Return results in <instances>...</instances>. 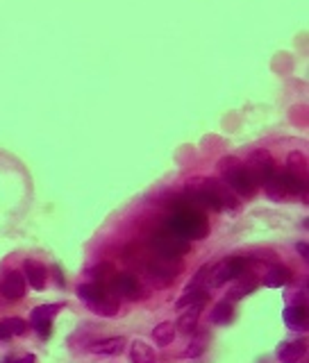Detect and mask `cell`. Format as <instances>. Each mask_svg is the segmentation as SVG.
Masks as SVG:
<instances>
[{
	"instance_id": "cell-1",
	"label": "cell",
	"mask_w": 309,
	"mask_h": 363,
	"mask_svg": "<svg viewBox=\"0 0 309 363\" xmlns=\"http://www.w3.org/2000/svg\"><path fill=\"white\" fill-rule=\"evenodd\" d=\"M185 200L191 207L200 211H237L239 200L230 187L221 180H198L187 187V198Z\"/></svg>"
},
{
	"instance_id": "cell-2",
	"label": "cell",
	"mask_w": 309,
	"mask_h": 363,
	"mask_svg": "<svg viewBox=\"0 0 309 363\" xmlns=\"http://www.w3.org/2000/svg\"><path fill=\"white\" fill-rule=\"evenodd\" d=\"M164 227H166V232L189 241V243H191V241H202L209 234V223H207L205 213L191 207L187 200L175 207V211L166 218Z\"/></svg>"
},
{
	"instance_id": "cell-3",
	"label": "cell",
	"mask_w": 309,
	"mask_h": 363,
	"mask_svg": "<svg viewBox=\"0 0 309 363\" xmlns=\"http://www.w3.org/2000/svg\"><path fill=\"white\" fill-rule=\"evenodd\" d=\"M77 297H80L96 316H103V318H114L118 313V307H121V300H118L107 286H100V284H96V282L80 284V286H77Z\"/></svg>"
},
{
	"instance_id": "cell-4",
	"label": "cell",
	"mask_w": 309,
	"mask_h": 363,
	"mask_svg": "<svg viewBox=\"0 0 309 363\" xmlns=\"http://www.w3.org/2000/svg\"><path fill=\"white\" fill-rule=\"evenodd\" d=\"M221 175L232 193H237L241 198H252L257 193L259 184L255 182V177H252L250 170L239 159H234V157H228V159L221 161Z\"/></svg>"
},
{
	"instance_id": "cell-5",
	"label": "cell",
	"mask_w": 309,
	"mask_h": 363,
	"mask_svg": "<svg viewBox=\"0 0 309 363\" xmlns=\"http://www.w3.org/2000/svg\"><path fill=\"white\" fill-rule=\"evenodd\" d=\"M250 266V259L245 257H230V259H221L214 266H207L205 270V288H221L223 284H228L230 280H237L239 275H243Z\"/></svg>"
},
{
	"instance_id": "cell-6",
	"label": "cell",
	"mask_w": 309,
	"mask_h": 363,
	"mask_svg": "<svg viewBox=\"0 0 309 363\" xmlns=\"http://www.w3.org/2000/svg\"><path fill=\"white\" fill-rule=\"evenodd\" d=\"M150 245L157 257H166V259H182L189 250H191V243H189V241L175 237V234L166 232V230L154 234Z\"/></svg>"
},
{
	"instance_id": "cell-7",
	"label": "cell",
	"mask_w": 309,
	"mask_h": 363,
	"mask_svg": "<svg viewBox=\"0 0 309 363\" xmlns=\"http://www.w3.org/2000/svg\"><path fill=\"white\" fill-rule=\"evenodd\" d=\"M180 270H182L180 259H166L152 254V261L148 263V275L159 284H171L180 275Z\"/></svg>"
},
{
	"instance_id": "cell-8",
	"label": "cell",
	"mask_w": 309,
	"mask_h": 363,
	"mask_svg": "<svg viewBox=\"0 0 309 363\" xmlns=\"http://www.w3.org/2000/svg\"><path fill=\"white\" fill-rule=\"evenodd\" d=\"M109 291L114 293L118 300H137L139 291H142V284L132 273H114L109 282Z\"/></svg>"
},
{
	"instance_id": "cell-9",
	"label": "cell",
	"mask_w": 309,
	"mask_h": 363,
	"mask_svg": "<svg viewBox=\"0 0 309 363\" xmlns=\"http://www.w3.org/2000/svg\"><path fill=\"white\" fill-rule=\"evenodd\" d=\"M0 295L5 300H21L25 295V277L18 270H7V273L0 277Z\"/></svg>"
},
{
	"instance_id": "cell-10",
	"label": "cell",
	"mask_w": 309,
	"mask_h": 363,
	"mask_svg": "<svg viewBox=\"0 0 309 363\" xmlns=\"http://www.w3.org/2000/svg\"><path fill=\"white\" fill-rule=\"evenodd\" d=\"M250 170V175L255 177L257 184H264L269 177L276 173V163H273V157L266 152V150H257L255 154L248 159V166H245Z\"/></svg>"
},
{
	"instance_id": "cell-11",
	"label": "cell",
	"mask_w": 309,
	"mask_h": 363,
	"mask_svg": "<svg viewBox=\"0 0 309 363\" xmlns=\"http://www.w3.org/2000/svg\"><path fill=\"white\" fill-rule=\"evenodd\" d=\"M284 325L293 332H307L309 327V313L307 304H286V309L282 311Z\"/></svg>"
},
{
	"instance_id": "cell-12",
	"label": "cell",
	"mask_w": 309,
	"mask_h": 363,
	"mask_svg": "<svg viewBox=\"0 0 309 363\" xmlns=\"http://www.w3.org/2000/svg\"><path fill=\"white\" fill-rule=\"evenodd\" d=\"M293 280L291 270L282 266V263H273V266H264V277H262V284L269 288H282L286 286Z\"/></svg>"
},
{
	"instance_id": "cell-13",
	"label": "cell",
	"mask_w": 309,
	"mask_h": 363,
	"mask_svg": "<svg viewBox=\"0 0 309 363\" xmlns=\"http://www.w3.org/2000/svg\"><path fill=\"white\" fill-rule=\"evenodd\" d=\"M278 359L282 363H296L307 354V340L305 338H293V340H284V343L278 345Z\"/></svg>"
},
{
	"instance_id": "cell-14",
	"label": "cell",
	"mask_w": 309,
	"mask_h": 363,
	"mask_svg": "<svg viewBox=\"0 0 309 363\" xmlns=\"http://www.w3.org/2000/svg\"><path fill=\"white\" fill-rule=\"evenodd\" d=\"M23 277L27 280V284L34 288V291H44L46 288V282H48V270L44 263L34 261V259H25L23 263Z\"/></svg>"
},
{
	"instance_id": "cell-15",
	"label": "cell",
	"mask_w": 309,
	"mask_h": 363,
	"mask_svg": "<svg viewBox=\"0 0 309 363\" xmlns=\"http://www.w3.org/2000/svg\"><path fill=\"white\" fill-rule=\"evenodd\" d=\"M125 345H128V340L123 336H111V338H103V340L91 343L89 350L98 354V357H118V354L125 352Z\"/></svg>"
},
{
	"instance_id": "cell-16",
	"label": "cell",
	"mask_w": 309,
	"mask_h": 363,
	"mask_svg": "<svg viewBox=\"0 0 309 363\" xmlns=\"http://www.w3.org/2000/svg\"><path fill=\"white\" fill-rule=\"evenodd\" d=\"M202 309L205 304H191V307H185L182 316L175 323V332L180 334H196V327H198V320L202 316Z\"/></svg>"
},
{
	"instance_id": "cell-17",
	"label": "cell",
	"mask_w": 309,
	"mask_h": 363,
	"mask_svg": "<svg viewBox=\"0 0 309 363\" xmlns=\"http://www.w3.org/2000/svg\"><path fill=\"white\" fill-rule=\"evenodd\" d=\"M130 359L132 363H157L152 345L146 343L144 338H135L130 345Z\"/></svg>"
},
{
	"instance_id": "cell-18",
	"label": "cell",
	"mask_w": 309,
	"mask_h": 363,
	"mask_svg": "<svg viewBox=\"0 0 309 363\" xmlns=\"http://www.w3.org/2000/svg\"><path fill=\"white\" fill-rule=\"evenodd\" d=\"M214 325H230L234 320V304L230 300H221L216 307L212 309V316H209Z\"/></svg>"
},
{
	"instance_id": "cell-19",
	"label": "cell",
	"mask_w": 309,
	"mask_h": 363,
	"mask_svg": "<svg viewBox=\"0 0 309 363\" xmlns=\"http://www.w3.org/2000/svg\"><path fill=\"white\" fill-rule=\"evenodd\" d=\"M62 309H64V304H41V307L32 309L30 313V325L34 323H46V320H55V316H59Z\"/></svg>"
},
{
	"instance_id": "cell-20",
	"label": "cell",
	"mask_w": 309,
	"mask_h": 363,
	"mask_svg": "<svg viewBox=\"0 0 309 363\" xmlns=\"http://www.w3.org/2000/svg\"><path fill=\"white\" fill-rule=\"evenodd\" d=\"M175 336H178V332H175V325L173 323H159L157 327L152 330V340L157 343L159 347H166V345H171Z\"/></svg>"
},
{
	"instance_id": "cell-21",
	"label": "cell",
	"mask_w": 309,
	"mask_h": 363,
	"mask_svg": "<svg viewBox=\"0 0 309 363\" xmlns=\"http://www.w3.org/2000/svg\"><path fill=\"white\" fill-rule=\"evenodd\" d=\"M239 277H241V282H239L237 286L230 291V302L243 300L245 295H250L252 291H255V288L259 286V282H257V280H255V277H252V275H248V277L239 275Z\"/></svg>"
},
{
	"instance_id": "cell-22",
	"label": "cell",
	"mask_w": 309,
	"mask_h": 363,
	"mask_svg": "<svg viewBox=\"0 0 309 363\" xmlns=\"http://www.w3.org/2000/svg\"><path fill=\"white\" fill-rule=\"evenodd\" d=\"M209 302V291H185V295L175 302L178 309L191 307V304H207Z\"/></svg>"
},
{
	"instance_id": "cell-23",
	"label": "cell",
	"mask_w": 309,
	"mask_h": 363,
	"mask_svg": "<svg viewBox=\"0 0 309 363\" xmlns=\"http://www.w3.org/2000/svg\"><path fill=\"white\" fill-rule=\"evenodd\" d=\"M205 350H207V336H205V334H200V336L189 340V345L185 347L182 357H185V359H196V357H200V354H205Z\"/></svg>"
},
{
	"instance_id": "cell-24",
	"label": "cell",
	"mask_w": 309,
	"mask_h": 363,
	"mask_svg": "<svg viewBox=\"0 0 309 363\" xmlns=\"http://www.w3.org/2000/svg\"><path fill=\"white\" fill-rule=\"evenodd\" d=\"M307 159H305V154H300V152H293L289 154V166H286V173H291V175H296L300 177V180H307Z\"/></svg>"
},
{
	"instance_id": "cell-25",
	"label": "cell",
	"mask_w": 309,
	"mask_h": 363,
	"mask_svg": "<svg viewBox=\"0 0 309 363\" xmlns=\"http://www.w3.org/2000/svg\"><path fill=\"white\" fill-rule=\"evenodd\" d=\"M5 325H7V330H10L12 336H25L27 330H30L27 320H23V318H7Z\"/></svg>"
},
{
	"instance_id": "cell-26",
	"label": "cell",
	"mask_w": 309,
	"mask_h": 363,
	"mask_svg": "<svg viewBox=\"0 0 309 363\" xmlns=\"http://www.w3.org/2000/svg\"><path fill=\"white\" fill-rule=\"evenodd\" d=\"M32 327L37 330V334L41 338H51V334H53V323H51V320H46V323H34Z\"/></svg>"
},
{
	"instance_id": "cell-27",
	"label": "cell",
	"mask_w": 309,
	"mask_h": 363,
	"mask_svg": "<svg viewBox=\"0 0 309 363\" xmlns=\"http://www.w3.org/2000/svg\"><path fill=\"white\" fill-rule=\"evenodd\" d=\"M37 354H25V357H18V359H10L7 363H37Z\"/></svg>"
},
{
	"instance_id": "cell-28",
	"label": "cell",
	"mask_w": 309,
	"mask_h": 363,
	"mask_svg": "<svg viewBox=\"0 0 309 363\" xmlns=\"http://www.w3.org/2000/svg\"><path fill=\"white\" fill-rule=\"evenodd\" d=\"M296 250L300 252V257L303 259H309V245L305 243V241H300V243L296 245Z\"/></svg>"
},
{
	"instance_id": "cell-29",
	"label": "cell",
	"mask_w": 309,
	"mask_h": 363,
	"mask_svg": "<svg viewBox=\"0 0 309 363\" xmlns=\"http://www.w3.org/2000/svg\"><path fill=\"white\" fill-rule=\"evenodd\" d=\"M10 338H12V334L7 330V325L0 323V340H10Z\"/></svg>"
}]
</instances>
